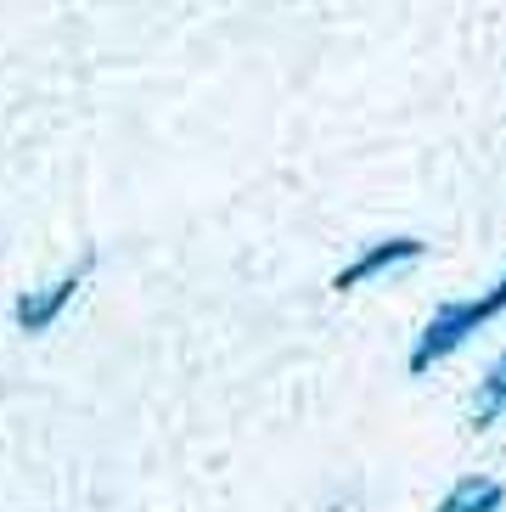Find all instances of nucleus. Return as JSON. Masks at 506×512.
<instances>
[{"mask_svg": "<svg viewBox=\"0 0 506 512\" xmlns=\"http://www.w3.org/2000/svg\"><path fill=\"white\" fill-rule=\"evenodd\" d=\"M501 417H506V349L490 361V372L478 377L473 400H467V422L473 428H495Z\"/></svg>", "mask_w": 506, "mask_h": 512, "instance_id": "20e7f679", "label": "nucleus"}, {"mask_svg": "<svg viewBox=\"0 0 506 512\" xmlns=\"http://www.w3.org/2000/svg\"><path fill=\"white\" fill-rule=\"evenodd\" d=\"M422 259V237H383V242H366L349 265H343L338 276H332V287L338 293H349V287H366V282H377V276H388V271H400V265H417Z\"/></svg>", "mask_w": 506, "mask_h": 512, "instance_id": "7ed1b4c3", "label": "nucleus"}, {"mask_svg": "<svg viewBox=\"0 0 506 512\" xmlns=\"http://www.w3.org/2000/svg\"><path fill=\"white\" fill-rule=\"evenodd\" d=\"M506 310V276L501 282H490L484 293H467V299H450V304H439L428 316V327L417 332V344H411V372H428V366H439V361H450L456 349L473 338L484 321H495Z\"/></svg>", "mask_w": 506, "mask_h": 512, "instance_id": "f257e3e1", "label": "nucleus"}, {"mask_svg": "<svg viewBox=\"0 0 506 512\" xmlns=\"http://www.w3.org/2000/svg\"><path fill=\"white\" fill-rule=\"evenodd\" d=\"M90 271H96V254H85L79 265H68L62 276H51V282H40V287H29V293H17V304H12V321H17V332H29V338H40V332H51L62 321V310L85 293V282H90Z\"/></svg>", "mask_w": 506, "mask_h": 512, "instance_id": "f03ea898", "label": "nucleus"}, {"mask_svg": "<svg viewBox=\"0 0 506 512\" xmlns=\"http://www.w3.org/2000/svg\"><path fill=\"white\" fill-rule=\"evenodd\" d=\"M501 501H506V490L495 479H484V473H467V479H456L445 490V501L433 512H501Z\"/></svg>", "mask_w": 506, "mask_h": 512, "instance_id": "39448f33", "label": "nucleus"}]
</instances>
